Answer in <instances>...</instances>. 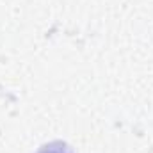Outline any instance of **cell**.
I'll return each mask as SVG.
<instances>
[{"instance_id": "1", "label": "cell", "mask_w": 153, "mask_h": 153, "mask_svg": "<svg viewBox=\"0 0 153 153\" xmlns=\"http://www.w3.org/2000/svg\"><path fill=\"white\" fill-rule=\"evenodd\" d=\"M38 153H75L66 143L62 141H53V143H48L45 146H41L38 150Z\"/></svg>"}]
</instances>
